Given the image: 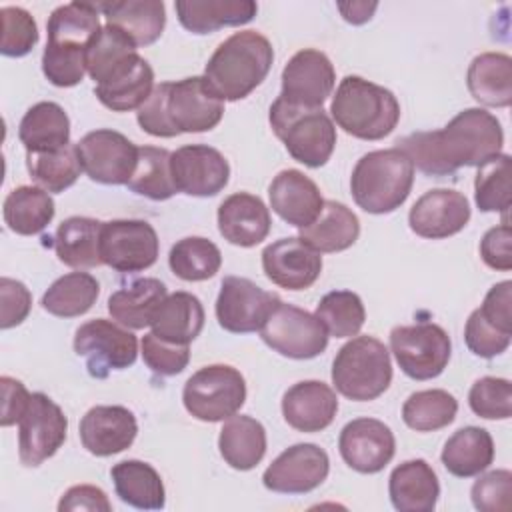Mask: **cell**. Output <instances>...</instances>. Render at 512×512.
<instances>
[{
	"label": "cell",
	"instance_id": "35",
	"mask_svg": "<svg viewBox=\"0 0 512 512\" xmlns=\"http://www.w3.org/2000/svg\"><path fill=\"white\" fill-rule=\"evenodd\" d=\"M224 462L240 472L252 470L266 454V430L252 416H230L218 436Z\"/></svg>",
	"mask_w": 512,
	"mask_h": 512
},
{
	"label": "cell",
	"instance_id": "24",
	"mask_svg": "<svg viewBox=\"0 0 512 512\" xmlns=\"http://www.w3.org/2000/svg\"><path fill=\"white\" fill-rule=\"evenodd\" d=\"M154 90V70L138 52L94 86L96 98L112 112L138 110Z\"/></svg>",
	"mask_w": 512,
	"mask_h": 512
},
{
	"label": "cell",
	"instance_id": "18",
	"mask_svg": "<svg viewBox=\"0 0 512 512\" xmlns=\"http://www.w3.org/2000/svg\"><path fill=\"white\" fill-rule=\"evenodd\" d=\"M336 84V72L330 58L314 48L296 52L282 70L280 98L288 104L322 108Z\"/></svg>",
	"mask_w": 512,
	"mask_h": 512
},
{
	"label": "cell",
	"instance_id": "17",
	"mask_svg": "<svg viewBox=\"0 0 512 512\" xmlns=\"http://www.w3.org/2000/svg\"><path fill=\"white\" fill-rule=\"evenodd\" d=\"M330 472V460L318 444H294L264 470L262 482L278 494H306L316 490Z\"/></svg>",
	"mask_w": 512,
	"mask_h": 512
},
{
	"label": "cell",
	"instance_id": "5",
	"mask_svg": "<svg viewBox=\"0 0 512 512\" xmlns=\"http://www.w3.org/2000/svg\"><path fill=\"white\" fill-rule=\"evenodd\" d=\"M268 120L296 162L320 168L330 160L336 146V126L324 108L288 104L278 96L270 106Z\"/></svg>",
	"mask_w": 512,
	"mask_h": 512
},
{
	"label": "cell",
	"instance_id": "49",
	"mask_svg": "<svg viewBox=\"0 0 512 512\" xmlns=\"http://www.w3.org/2000/svg\"><path fill=\"white\" fill-rule=\"evenodd\" d=\"M468 404L472 412L486 420H506L512 414V384L506 378H478L470 392Z\"/></svg>",
	"mask_w": 512,
	"mask_h": 512
},
{
	"label": "cell",
	"instance_id": "41",
	"mask_svg": "<svg viewBox=\"0 0 512 512\" xmlns=\"http://www.w3.org/2000/svg\"><path fill=\"white\" fill-rule=\"evenodd\" d=\"M100 294L98 280L88 272H68L54 280L42 296V308L58 318L86 314Z\"/></svg>",
	"mask_w": 512,
	"mask_h": 512
},
{
	"label": "cell",
	"instance_id": "14",
	"mask_svg": "<svg viewBox=\"0 0 512 512\" xmlns=\"http://www.w3.org/2000/svg\"><path fill=\"white\" fill-rule=\"evenodd\" d=\"M280 302L276 294L262 290L248 278L226 276L216 298V318L226 332L248 334L260 330Z\"/></svg>",
	"mask_w": 512,
	"mask_h": 512
},
{
	"label": "cell",
	"instance_id": "16",
	"mask_svg": "<svg viewBox=\"0 0 512 512\" xmlns=\"http://www.w3.org/2000/svg\"><path fill=\"white\" fill-rule=\"evenodd\" d=\"M170 172L178 192L198 198L216 196L230 180L224 154L206 144H186L170 154Z\"/></svg>",
	"mask_w": 512,
	"mask_h": 512
},
{
	"label": "cell",
	"instance_id": "32",
	"mask_svg": "<svg viewBox=\"0 0 512 512\" xmlns=\"http://www.w3.org/2000/svg\"><path fill=\"white\" fill-rule=\"evenodd\" d=\"M440 460L456 478L478 476L494 460V440L486 428L464 426L446 440Z\"/></svg>",
	"mask_w": 512,
	"mask_h": 512
},
{
	"label": "cell",
	"instance_id": "48",
	"mask_svg": "<svg viewBox=\"0 0 512 512\" xmlns=\"http://www.w3.org/2000/svg\"><path fill=\"white\" fill-rule=\"evenodd\" d=\"M474 200L482 212H502L508 216L510 208V156L498 154L486 164L478 166L474 178Z\"/></svg>",
	"mask_w": 512,
	"mask_h": 512
},
{
	"label": "cell",
	"instance_id": "56",
	"mask_svg": "<svg viewBox=\"0 0 512 512\" xmlns=\"http://www.w3.org/2000/svg\"><path fill=\"white\" fill-rule=\"evenodd\" d=\"M0 298H2V314H0V328L8 330L18 326L26 320L32 308V294L30 290L12 278H0Z\"/></svg>",
	"mask_w": 512,
	"mask_h": 512
},
{
	"label": "cell",
	"instance_id": "43",
	"mask_svg": "<svg viewBox=\"0 0 512 512\" xmlns=\"http://www.w3.org/2000/svg\"><path fill=\"white\" fill-rule=\"evenodd\" d=\"M168 264L180 280L202 282L220 270L222 254L212 240L202 236H186L170 248Z\"/></svg>",
	"mask_w": 512,
	"mask_h": 512
},
{
	"label": "cell",
	"instance_id": "39",
	"mask_svg": "<svg viewBox=\"0 0 512 512\" xmlns=\"http://www.w3.org/2000/svg\"><path fill=\"white\" fill-rule=\"evenodd\" d=\"M100 12L92 2H70L58 6L46 24L50 46L68 50H88L100 32Z\"/></svg>",
	"mask_w": 512,
	"mask_h": 512
},
{
	"label": "cell",
	"instance_id": "51",
	"mask_svg": "<svg viewBox=\"0 0 512 512\" xmlns=\"http://www.w3.org/2000/svg\"><path fill=\"white\" fill-rule=\"evenodd\" d=\"M42 72L48 82L58 88L76 86L86 74V50H68L46 44L42 54Z\"/></svg>",
	"mask_w": 512,
	"mask_h": 512
},
{
	"label": "cell",
	"instance_id": "38",
	"mask_svg": "<svg viewBox=\"0 0 512 512\" xmlns=\"http://www.w3.org/2000/svg\"><path fill=\"white\" fill-rule=\"evenodd\" d=\"M102 224L104 222L86 216L66 218L54 234V250L58 260L70 268L100 266Z\"/></svg>",
	"mask_w": 512,
	"mask_h": 512
},
{
	"label": "cell",
	"instance_id": "61",
	"mask_svg": "<svg viewBox=\"0 0 512 512\" xmlns=\"http://www.w3.org/2000/svg\"><path fill=\"white\" fill-rule=\"evenodd\" d=\"M378 2H338L342 18L350 24H364L376 12Z\"/></svg>",
	"mask_w": 512,
	"mask_h": 512
},
{
	"label": "cell",
	"instance_id": "10",
	"mask_svg": "<svg viewBox=\"0 0 512 512\" xmlns=\"http://www.w3.org/2000/svg\"><path fill=\"white\" fill-rule=\"evenodd\" d=\"M260 338L280 356L310 360L326 350L330 336L314 314L280 302L262 324Z\"/></svg>",
	"mask_w": 512,
	"mask_h": 512
},
{
	"label": "cell",
	"instance_id": "57",
	"mask_svg": "<svg viewBox=\"0 0 512 512\" xmlns=\"http://www.w3.org/2000/svg\"><path fill=\"white\" fill-rule=\"evenodd\" d=\"M480 258L492 270L508 272L512 268V230L508 222L490 228L482 236Z\"/></svg>",
	"mask_w": 512,
	"mask_h": 512
},
{
	"label": "cell",
	"instance_id": "6",
	"mask_svg": "<svg viewBox=\"0 0 512 512\" xmlns=\"http://www.w3.org/2000/svg\"><path fill=\"white\" fill-rule=\"evenodd\" d=\"M390 382V352L378 338L356 336L336 352L332 362V384L348 400H376L388 390Z\"/></svg>",
	"mask_w": 512,
	"mask_h": 512
},
{
	"label": "cell",
	"instance_id": "50",
	"mask_svg": "<svg viewBox=\"0 0 512 512\" xmlns=\"http://www.w3.org/2000/svg\"><path fill=\"white\" fill-rule=\"evenodd\" d=\"M2 42L0 52L10 58L26 56L38 42V26L32 14L20 6L0 8Z\"/></svg>",
	"mask_w": 512,
	"mask_h": 512
},
{
	"label": "cell",
	"instance_id": "25",
	"mask_svg": "<svg viewBox=\"0 0 512 512\" xmlns=\"http://www.w3.org/2000/svg\"><path fill=\"white\" fill-rule=\"evenodd\" d=\"M338 412L336 392L320 380H302L282 396V416L298 432L328 428Z\"/></svg>",
	"mask_w": 512,
	"mask_h": 512
},
{
	"label": "cell",
	"instance_id": "7",
	"mask_svg": "<svg viewBox=\"0 0 512 512\" xmlns=\"http://www.w3.org/2000/svg\"><path fill=\"white\" fill-rule=\"evenodd\" d=\"M184 408L202 422H222L246 402V382L240 370L228 364H210L196 370L182 390Z\"/></svg>",
	"mask_w": 512,
	"mask_h": 512
},
{
	"label": "cell",
	"instance_id": "27",
	"mask_svg": "<svg viewBox=\"0 0 512 512\" xmlns=\"http://www.w3.org/2000/svg\"><path fill=\"white\" fill-rule=\"evenodd\" d=\"M388 494L400 512H432L440 496L438 476L426 460H406L392 470Z\"/></svg>",
	"mask_w": 512,
	"mask_h": 512
},
{
	"label": "cell",
	"instance_id": "26",
	"mask_svg": "<svg viewBox=\"0 0 512 512\" xmlns=\"http://www.w3.org/2000/svg\"><path fill=\"white\" fill-rule=\"evenodd\" d=\"M272 226L270 210L262 198L250 192H236L218 206V230L234 246L252 248L266 240Z\"/></svg>",
	"mask_w": 512,
	"mask_h": 512
},
{
	"label": "cell",
	"instance_id": "37",
	"mask_svg": "<svg viewBox=\"0 0 512 512\" xmlns=\"http://www.w3.org/2000/svg\"><path fill=\"white\" fill-rule=\"evenodd\" d=\"M166 296V286L158 278H138L110 294L108 312L118 324L140 330L150 326L156 308Z\"/></svg>",
	"mask_w": 512,
	"mask_h": 512
},
{
	"label": "cell",
	"instance_id": "36",
	"mask_svg": "<svg viewBox=\"0 0 512 512\" xmlns=\"http://www.w3.org/2000/svg\"><path fill=\"white\" fill-rule=\"evenodd\" d=\"M110 476L114 480L120 500L138 510H162L166 504V490L160 474L154 466L142 460H122L112 466Z\"/></svg>",
	"mask_w": 512,
	"mask_h": 512
},
{
	"label": "cell",
	"instance_id": "31",
	"mask_svg": "<svg viewBox=\"0 0 512 512\" xmlns=\"http://www.w3.org/2000/svg\"><path fill=\"white\" fill-rule=\"evenodd\" d=\"M360 236L358 216L342 202L324 200L320 216L306 228H300V240L316 252H342Z\"/></svg>",
	"mask_w": 512,
	"mask_h": 512
},
{
	"label": "cell",
	"instance_id": "29",
	"mask_svg": "<svg viewBox=\"0 0 512 512\" xmlns=\"http://www.w3.org/2000/svg\"><path fill=\"white\" fill-rule=\"evenodd\" d=\"M174 8L180 24L192 34L242 26L258 12V4L252 0H176Z\"/></svg>",
	"mask_w": 512,
	"mask_h": 512
},
{
	"label": "cell",
	"instance_id": "46",
	"mask_svg": "<svg viewBox=\"0 0 512 512\" xmlns=\"http://www.w3.org/2000/svg\"><path fill=\"white\" fill-rule=\"evenodd\" d=\"M326 328L328 336L350 338L360 332L366 320L362 298L352 290H332L320 298L314 314Z\"/></svg>",
	"mask_w": 512,
	"mask_h": 512
},
{
	"label": "cell",
	"instance_id": "4",
	"mask_svg": "<svg viewBox=\"0 0 512 512\" xmlns=\"http://www.w3.org/2000/svg\"><path fill=\"white\" fill-rule=\"evenodd\" d=\"M414 170L412 160L396 146L368 152L352 170V198L368 214H390L406 202Z\"/></svg>",
	"mask_w": 512,
	"mask_h": 512
},
{
	"label": "cell",
	"instance_id": "15",
	"mask_svg": "<svg viewBox=\"0 0 512 512\" xmlns=\"http://www.w3.org/2000/svg\"><path fill=\"white\" fill-rule=\"evenodd\" d=\"M166 114L178 134L208 132L222 120L224 100L214 92L204 76H190L170 82Z\"/></svg>",
	"mask_w": 512,
	"mask_h": 512
},
{
	"label": "cell",
	"instance_id": "23",
	"mask_svg": "<svg viewBox=\"0 0 512 512\" xmlns=\"http://www.w3.org/2000/svg\"><path fill=\"white\" fill-rule=\"evenodd\" d=\"M270 208L296 228L310 226L324 208V198L314 180L304 172L288 168L274 176L268 186Z\"/></svg>",
	"mask_w": 512,
	"mask_h": 512
},
{
	"label": "cell",
	"instance_id": "45",
	"mask_svg": "<svg viewBox=\"0 0 512 512\" xmlns=\"http://www.w3.org/2000/svg\"><path fill=\"white\" fill-rule=\"evenodd\" d=\"M458 400L440 388L420 390L406 398L402 406V420L416 432L440 430L456 418Z\"/></svg>",
	"mask_w": 512,
	"mask_h": 512
},
{
	"label": "cell",
	"instance_id": "53",
	"mask_svg": "<svg viewBox=\"0 0 512 512\" xmlns=\"http://www.w3.org/2000/svg\"><path fill=\"white\" fill-rule=\"evenodd\" d=\"M472 504L480 512H508L512 506L510 470H492L480 476L470 490Z\"/></svg>",
	"mask_w": 512,
	"mask_h": 512
},
{
	"label": "cell",
	"instance_id": "19",
	"mask_svg": "<svg viewBox=\"0 0 512 512\" xmlns=\"http://www.w3.org/2000/svg\"><path fill=\"white\" fill-rule=\"evenodd\" d=\"M342 460L360 474H376L394 458L396 440L382 420L356 418L348 422L338 438Z\"/></svg>",
	"mask_w": 512,
	"mask_h": 512
},
{
	"label": "cell",
	"instance_id": "12",
	"mask_svg": "<svg viewBox=\"0 0 512 512\" xmlns=\"http://www.w3.org/2000/svg\"><path fill=\"white\" fill-rule=\"evenodd\" d=\"M68 418L46 394L32 392L24 414L18 420V456L24 466H40L64 444Z\"/></svg>",
	"mask_w": 512,
	"mask_h": 512
},
{
	"label": "cell",
	"instance_id": "40",
	"mask_svg": "<svg viewBox=\"0 0 512 512\" xmlns=\"http://www.w3.org/2000/svg\"><path fill=\"white\" fill-rule=\"evenodd\" d=\"M54 200L40 186H18L8 192L2 216L4 224L22 236H32L42 232L54 218Z\"/></svg>",
	"mask_w": 512,
	"mask_h": 512
},
{
	"label": "cell",
	"instance_id": "30",
	"mask_svg": "<svg viewBox=\"0 0 512 512\" xmlns=\"http://www.w3.org/2000/svg\"><path fill=\"white\" fill-rule=\"evenodd\" d=\"M472 98L490 108H506L512 102V58L502 52L478 54L466 72Z\"/></svg>",
	"mask_w": 512,
	"mask_h": 512
},
{
	"label": "cell",
	"instance_id": "52",
	"mask_svg": "<svg viewBox=\"0 0 512 512\" xmlns=\"http://www.w3.org/2000/svg\"><path fill=\"white\" fill-rule=\"evenodd\" d=\"M142 358L144 364L160 376H176L180 374L190 360V348L186 344H174L158 338L154 332L144 334L142 342Z\"/></svg>",
	"mask_w": 512,
	"mask_h": 512
},
{
	"label": "cell",
	"instance_id": "9",
	"mask_svg": "<svg viewBox=\"0 0 512 512\" xmlns=\"http://www.w3.org/2000/svg\"><path fill=\"white\" fill-rule=\"evenodd\" d=\"M74 352L86 360L92 378H106L112 370H124L136 362L138 340L122 324L94 318L74 334Z\"/></svg>",
	"mask_w": 512,
	"mask_h": 512
},
{
	"label": "cell",
	"instance_id": "59",
	"mask_svg": "<svg viewBox=\"0 0 512 512\" xmlns=\"http://www.w3.org/2000/svg\"><path fill=\"white\" fill-rule=\"evenodd\" d=\"M60 512L70 510H90V512H110L112 504L106 492L92 484H78L66 490V494L58 502Z\"/></svg>",
	"mask_w": 512,
	"mask_h": 512
},
{
	"label": "cell",
	"instance_id": "8",
	"mask_svg": "<svg viewBox=\"0 0 512 512\" xmlns=\"http://www.w3.org/2000/svg\"><path fill=\"white\" fill-rule=\"evenodd\" d=\"M390 350L408 378L432 380L448 366L452 342L442 326L434 322H416L392 328Z\"/></svg>",
	"mask_w": 512,
	"mask_h": 512
},
{
	"label": "cell",
	"instance_id": "33",
	"mask_svg": "<svg viewBox=\"0 0 512 512\" xmlns=\"http://www.w3.org/2000/svg\"><path fill=\"white\" fill-rule=\"evenodd\" d=\"M152 332L174 344H190L204 328L202 302L190 292L168 294L152 316Z\"/></svg>",
	"mask_w": 512,
	"mask_h": 512
},
{
	"label": "cell",
	"instance_id": "1",
	"mask_svg": "<svg viewBox=\"0 0 512 512\" xmlns=\"http://www.w3.org/2000/svg\"><path fill=\"white\" fill-rule=\"evenodd\" d=\"M426 176H452L462 166H482L502 154L504 132L500 120L484 108L458 112L444 128L414 132L396 142Z\"/></svg>",
	"mask_w": 512,
	"mask_h": 512
},
{
	"label": "cell",
	"instance_id": "58",
	"mask_svg": "<svg viewBox=\"0 0 512 512\" xmlns=\"http://www.w3.org/2000/svg\"><path fill=\"white\" fill-rule=\"evenodd\" d=\"M478 310L490 324L512 334V282L502 280L494 284Z\"/></svg>",
	"mask_w": 512,
	"mask_h": 512
},
{
	"label": "cell",
	"instance_id": "21",
	"mask_svg": "<svg viewBox=\"0 0 512 512\" xmlns=\"http://www.w3.org/2000/svg\"><path fill=\"white\" fill-rule=\"evenodd\" d=\"M470 220L468 198L452 188L424 192L408 212L410 230L428 240L458 234Z\"/></svg>",
	"mask_w": 512,
	"mask_h": 512
},
{
	"label": "cell",
	"instance_id": "13",
	"mask_svg": "<svg viewBox=\"0 0 512 512\" xmlns=\"http://www.w3.org/2000/svg\"><path fill=\"white\" fill-rule=\"evenodd\" d=\"M158 234L146 220H110L102 224L100 258L116 272H140L158 258Z\"/></svg>",
	"mask_w": 512,
	"mask_h": 512
},
{
	"label": "cell",
	"instance_id": "20",
	"mask_svg": "<svg viewBox=\"0 0 512 512\" xmlns=\"http://www.w3.org/2000/svg\"><path fill=\"white\" fill-rule=\"evenodd\" d=\"M262 270L284 290H306L322 274V256L300 238L288 236L262 250Z\"/></svg>",
	"mask_w": 512,
	"mask_h": 512
},
{
	"label": "cell",
	"instance_id": "60",
	"mask_svg": "<svg viewBox=\"0 0 512 512\" xmlns=\"http://www.w3.org/2000/svg\"><path fill=\"white\" fill-rule=\"evenodd\" d=\"M0 386H2V418H0V424L2 426H12L24 414L32 394L24 388V384L20 380L10 378V376H2Z\"/></svg>",
	"mask_w": 512,
	"mask_h": 512
},
{
	"label": "cell",
	"instance_id": "2",
	"mask_svg": "<svg viewBox=\"0 0 512 512\" xmlns=\"http://www.w3.org/2000/svg\"><path fill=\"white\" fill-rule=\"evenodd\" d=\"M274 62L270 40L256 30H240L218 44L204 78L228 102L246 98L268 76Z\"/></svg>",
	"mask_w": 512,
	"mask_h": 512
},
{
	"label": "cell",
	"instance_id": "11",
	"mask_svg": "<svg viewBox=\"0 0 512 512\" xmlns=\"http://www.w3.org/2000/svg\"><path fill=\"white\" fill-rule=\"evenodd\" d=\"M76 152L82 172L90 180L108 186L128 184L138 162V146L110 128L84 134L76 142Z\"/></svg>",
	"mask_w": 512,
	"mask_h": 512
},
{
	"label": "cell",
	"instance_id": "44",
	"mask_svg": "<svg viewBox=\"0 0 512 512\" xmlns=\"http://www.w3.org/2000/svg\"><path fill=\"white\" fill-rule=\"evenodd\" d=\"M170 154L172 152H168L166 148L140 146L136 170L126 186L134 194L146 196L156 202L172 198L178 190L170 172Z\"/></svg>",
	"mask_w": 512,
	"mask_h": 512
},
{
	"label": "cell",
	"instance_id": "3",
	"mask_svg": "<svg viewBox=\"0 0 512 512\" xmlns=\"http://www.w3.org/2000/svg\"><path fill=\"white\" fill-rule=\"evenodd\" d=\"M336 124L360 140H382L400 120L396 96L362 76H344L330 102Z\"/></svg>",
	"mask_w": 512,
	"mask_h": 512
},
{
	"label": "cell",
	"instance_id": "55",
	"mask_svg": "<svg viewBox=\"0 0 512 512\" xmlns=\"http://www.w3.org/2000/svg\"><path fill=\"white\" fill-rule=\"evenodd\" d=\"M170 82H160L154 86L148 100L138 108L136 120L144 132L156 138H174L178 132L172 128L168 114H166V96H168Z\"/></svg>",
	"mask_w": 512,
	"mask_h": 512
},
{
	"label": "cell",
	"instance_id": "42",
	"mask_svg": "<svg viewBox=\"0 0 512 512\" xmlns=\"http://www.w3.org/2000/svg\"><path fill=\"white\" fill-rule=\"evenodd\" d=\"M26 168L30 178L46 192H64L82 172L76 144L72 142L58 150L26 152Z\"/></svg>",
	"mask_w": 512,
	"mask_h": 512
},
{
	"label": "cell",
	"instance_id": "47",
	"mask_svg": "<svg viewBox=\"0 0 512 512\" xmlns=\"http://www.w3.org/2000/svg\"><path fill=\"white\" fill-rule=\"evenodd\" d=\"M136 50L138 46L122 30L104 24L86 50V72L98 84Z\"/></svg>",
	"mask_w": 512,
	"mask_h": 512
},
{
	"label": "cell",
	"instance_id": "22",
	"mask_svg": "<svg viewBox=\"0 0 512 512\" xmlns=\"http://www.w3.org/2000/svg\"><path fill=\"white\" fill-rule=\"evenodd\" d=\"M78 434L90 454L104 458L132 446L138 434V422L124 406H94L82 416Z\"/></svg>",
	"mask_w": 512,
	"mask_h": 512
},
{
	"label": "cell",
	"instance_id": "34",
	"mask_svg": "<svg viewBox=\"0 0 512 512\" xmlns=\"http://www.w3.org/2000/svg\"><path fill=\"white\" fill-rule=\"evenodd\" d=\"M26 152H48L70 144V118L56 102H38L26 110L18 126Z\"/></svg>",
	"mask_w": 512,
	"mask_h": 512
},
{
	"label": "cell",
	"instance_id": "28",
	"mask_svg": "<svg viewBox=\"0 0 512 512\" xmlns=\"http://www.w3.org/2000/svg\"><path fill=\"white\" fill-rule=\"evenodd\" d=\"M106 24L122 30L136 46L154 44L166 26V8L162 0H118L96 2Z\"/></svg>",
	"mask_w": 512,
	"mask_h": 512
},
{
	"label": "cell",
	"instance_id": "54",
	"mask_svg": "<svg viewBox=\"0 0 512 512\" xmlns=\"http://www.w3.org/2000/svg\"><path fill=\"white\" fill-rule=\"evenodd\" d=\"M464 340L472 354H476L480 358H494L510 346L512 334L502 332L500 328L490 324L476 308L466 320Z\"/></svg>",
	"mask_w": 512,
	"mask_h": 512
}]
</instances>
